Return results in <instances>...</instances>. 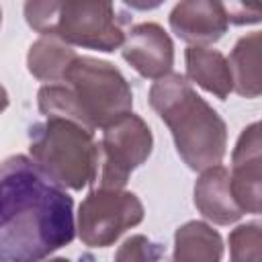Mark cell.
<instances>
[{
  "label": "cell",
  "instance_id": "9",
  "mask_svg": "<svg viewBox=\"0 0 262 262\" xmlns=\"http://www.w3.org/2000/svg\"><path fill=\"white\" fill-rule=\"evenodd\" d=\"M121 55L141 78L156 82L172 72L174 43L162 25L139 23L127 29Z\"/></svg>",
  "mask_w": 262,
  "mask_h": 262
},
{
  "label": "cell",
  "instance_id": "17",
  "mask_svg": "<svg viewBox=\"0 0 262 262\" xmlns=\"http://www.w3.org/2000/svg\"><path fill=\"white\" fill-rule=\"evenodd\" d=\"M164 256V246L151 242L143 233L129 235L115 252L113 262H160Z\"/></svg>",
  "mask_w": 262,
  "mask_h": 262
},
{
  "label": "cell",
  "instance_id": "14",
  "mask_svg": "<svg viewBox=\"0 0 262 262\" xmlns=\"http://www.w3.org/2000/svg\"><path fill=\"white\" fill-rule=\"evenodd\" d=\"M260 43H262V35L258 31L248 33L237 39V43L233 45V49L227 57L233 92L239 96H246V98H258L262 92Z\"/></svg>",
  "mask_w": 262,
  "mask_h": 262
},
{
  "label": "cell",
  "instance_id": "2",
  "mask_svg": "<svg viewBox=\"0 0 262 262\" xmlns=\"http://www.w3.org/2000/svg\"><path fill=\"white\" fill-rule=\"evenodd\" d=\"M37 108L43 117L68 119L94 133L131 113L133 90L111 61L78 55L61 82L39 88Z\"/></svg>",
  "mask_w": 262,
  "mask_h": 262
},
{
  "label": "cell",
  "instance_id": "4",
  "mask_svg": "<svg viewBox=\"0 0 262 262\" xmlns=\"http://www.w3.org/2000/svg\"><path fill=\"white\" fill-rule=\"evenodd\" d=\"M25 18L41 37H55L70 47L102 53L123 47L129 23L111 2H27Z\"/></svg>",
  "mask_w": 262,
  "mask_h": 262
},
{
  "label": "cell",
  "instance_id": "13",
  "mask_svg": "<svg viewBox=\"0 0 262 262\" xmlns=\"http://www.w3.org/2000/svg\"><path fill=\"white\" fill-rule=\"evenodd\" d=\"M223 239L205 221H186L174 231V252L170 262H221Z\"/></svg>",
  "mask_w": 262,
  "mask_h": 262
},
{
  "label": "cell",
  "instance_id": "3",
  "mask_svg": "<svg viewBox=\"0 0 262 262\" xmlns=\"http://www.w3.org/2000/svg\"><path fill=\"white\" fill-rule=\"evenodd\" d=\"M149 106L168 125L176 154L194 172L221 164L227 151V125L178 72L156 80L147 94Z\"/></svg>",
  "mask_w": 262,
  "mask_h": 262
},
{
  "label": "cell",
  "instance_id": "5",
  "mask_svg": "<svg viewBox=\"0 0 262 262\" xmlns=\"http://www.w3.org/2000/svg\"><path fill=\"white\" fill-rule=\"evenodd\" d=\"M29 158L63 190H82L94 184L98 141L74 121L45 117L29 127Z\"/></svg>",
  "mask_w": 262,
  "mask_h": 262
},
{
  "label": "cell",
  "instance_id": "12",
  "mask_svg": "<svg viewBox=\"0 0 262 262\" xmlns=\"http://www.w3.org/2000/svg\"><path fill=\"white\" fill-rule=\"evenodd\" d=\"M184 78L219 100H225L233 92L229 63L221 51L211 47H188L184 51Z\"/></svg>",
  "mask_w": 262,
  "mask_h": 262
},
{
  "label": "cell",
  "instance_id": "20",
  "mask_svg": "<svg viewBox=\"0 0 262 262\" xmlns=\"http://www.w3.org/2000/svg\"><path fill=\"white\" fill-rule=\"evenodd\" d=\"M43 262H72L68 258H51V260H43Z\"/></svg>",
  "mask_w": 262,
  "mask_h": 262
},
{
  "label": "cell",
  "instance_id": "19",
  "mask_svg": "<svg viewBox=\"0 0 262 262\" xmlns=\"http://www.w3.org/2000/svg\"><path fill=\"white\" fill-rule=\"evenodd\" d=\"M8 104H10V98H8V92H6V88L0 84V115L8 108Z\"/></svg>",
  "mask_w": 262,
  "mask_h": 262
},
{
  "label": "cell",
  "instance_id": "6",
  "mask_svg": "<svg viewBox=\"0 0 262 262\" xmlns=\"http://www.w3.org/2000/svg\"><path fill=\"white\" fill-rule=\"evenodd\" d=\"M154 149L149 125L133 111L102 129L94 188H125L133 170L147 162Z\"/></svg>",
  "mask_w": 262,
  "mask_h": 262
},
{
  "label": "cell",
  "instance_id": "18",
  "mask_svg": "<svg viewBox=\"0 0 262 262\" xmlns=\"http://www.w3.org/2000/svg\"><path fill=\"white\" fill-rule=\"evenodd\" d=\"M227 23L233 25H256L260 23V8L258 6H250V4H242V2H227L223 4Z\"/></svg>",
  "mask_w": 262,
  "mask_h": 262
},
{
  "label": "cell",
  "instance_id": "1",
  "mask_svg": "<svg viewBox=\"0 0 262 262\" xmlns=\"http://www.w3.org/2000/svg\"><path fill=\"white\" fill-rule=\"evenodd\" d=\"M74 237V199L29 156L2 160L0 262H43Z\"/></svg>",
  "mask_w": 262,
  "mask_h": 262
},
{
  "label": "cell",
  "instance_id": "11",
  "mask_svg": "<svg viewBox=\"0 0 262 262\" xmlns=\"http://www.w3.org/2000/svg\"><path fill=\"white\" fill-rule=\"evenodd\" d=\"M192 196L196 211L215 225H231L244 217V211L231 194L229 170L223 164L211 166L199 174Z\"/></svg>",
  "mask_w": 262,
  "mask_h": 262
},
{
  "label": "cell",
  "instance_id": "21",
  "mask_svg": "<svg viewBox=\"0 0 262 262\" xmlns=\"http://www.w3.org/2000/svg\"><path fill=\"white\" fill-rule=\"evenodd\" d=\"M0 25H2V8H0Z\"/></svg>",
  "mask_w": 262,
  "mask_h": 262
},
{
  "label": "cell",
  "instance_id": "7",
  "mask_svg": "<svg viewBox=\"0 0 262 262\" xmlns=\"http://www.w3.org/2000/svg\"><path fill=\"white\" fill-rule=\"evenodd\" d=\"M145 217L139 196L125 188H92L78 207L76 231L88 248H108Z\"/></svg>",
  "mask_w": 262,
  "mask_h": 262
},
{
  "label": "cell",
  "instance_id": "8",
  "mask_svg": "<svg viewBox=\"0 0 262 262\" xmlns=\"http://www.w3.org/2000/svg\"><path fill=\"white\" fill-rule=\"evenodd\" d=\"M229 186L244 213L258 215L262 211V139L258 121L244 127L235 141L231 151Z\"/></svg>",
  "mask_w": 262,
  "mask_h": 262
},
{
  "label": "cell",
  "instance_id": "16",
  "mask_svg": "<svg viewBox=\"0 0 262 262\" xmlns=\"http://www.w3.org/2000/svg\"><path fill=\"white\" fill-rule=\"evenodd\" d=\"M262 225L248 221L229 233V262H262Z\"/></svg>",
  "mask_w": 262,
  "mask_h": 262
},
{
  "label": "cell",
  "instance_id": "10",
  "mask_svg": "<svg viewBox=\"0 0 262 262\" xmlns=\"http://www.w3.org/2000/svg\"><path fill=\"white\" fill-rule=\"evenodd\" d=\"M172 33L190 47H207L227 33V16L223 2L184 0L178 2L168 16Z\"/></svg>",
  "mask_w": 262,
  "mask_h": 262
},
{
  "label": "cell",
  "instance_id": "15",
  "mask_svg": "<svg viewBox=\"0 0 262 262\" xmlns=\"http://www.w3.org/2000/svg\"><path fill=\"white\" fill-rule=\"evenodd\" d=\"M78 57L76 49L55 37H39L27 53V70L33 78L45 84L61 82L66 70Z\"/></svg>",
  "mask_w": 262,
  "mask_h": 262
}]
</instances>
